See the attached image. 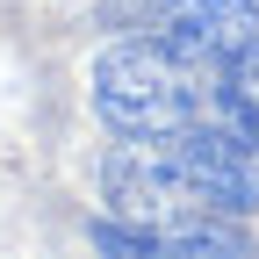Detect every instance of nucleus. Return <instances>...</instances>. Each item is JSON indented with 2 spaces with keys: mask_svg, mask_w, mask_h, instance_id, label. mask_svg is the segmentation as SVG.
<instances>
[{
  "mask_svg": "<svg viewBox=\"0 0 259 259\" xmlns=\"http://www.w3.org/2000/svg\"><path fill=\"white\" fill-rule=\"evenodd\" d=\"M94 108L115 137H180L202 122V72L166 44H115L94 58Z\"/></svg>",
  "mask_w": 259,
  "mask_h": 259,
  "instance_id": "f257e3e1",
  "label": "nucleus"
},
{
  "mask_svg": "<svg viewBox=\"0 0 259 259\" xmlns=\"http://www.w3.org/2000/svg\"><path fill=\"white\" fill-rule=\"evenodd\" d=\"M158 8V44L194 72L231 65L259 36V0H151Z\"/></svg>",
  "mask_w": 259,
  "mask_h": 259,
  "instance_id": "f03ea898",
  "label": "nucleus"
}]
</instances>
